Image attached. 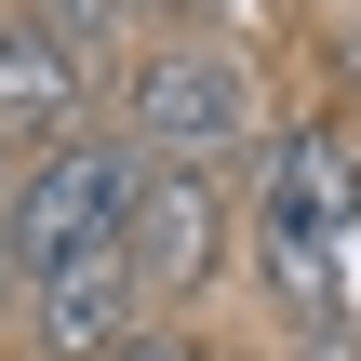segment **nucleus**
I'll return each mask as SVG.
<instances>
[{"mask_svg": "<svg viewBox=\"0 0 361 361\" xmlns=\"http://www.w3.org/2000/svg\"><path fill=\"white\" fill-rule=\"evenodd\" d=\"M228 228H241L228 174H147V188H134V228H121V255H134L147 308H188V295H214V268H228Z\"/></svg>", "mask_w": 361, "mask_h": 361, "instance_id": "7ed1b4c3", "label": "nucleus"}, {"mask_svg": "<svg viewBox=\"0 0 361 361\" xmlns=\"http://www.w3.org/2000/svg\"><path fill=\"white\" fill-rule=\"evenodd\" d=\"M134 188H147V161H134L121 134H67L54 161H27V174L0 188V295H40L54 268L107 255V241L134 228Z\"/></svg>", "mask_w": 361, "mask_h": 361, "instance_id": "f03ea898", "label": "nucleus"}, {"mask_svg": "<svg viewBox=\"0 0 361 361\" xmlns=\"http://www.w3.org/2000/svg\"><path fill=\"white\" fill-rule=\"evenodd\" d=\"M134 335H147V281H134L121 241L80 255V268H54V281L27 295V348H40V361H121Z\"/></svg>", "mask_w": 361, "mask_h": 361, "instance_id": "20e7f679", "label": "nucleus"}, {"mask_svg": "<svg viewBox=\"0 0 361 361\" xmlns=\"http://www.w3.org/2000/svg\"><path fill=\"white\" fill-rule=\"evenodd\" d=\"M335 80H348V94H361V13H348V27H335Z\"/></svg>", "mask_w": 361, "mask_h": 361, "instance_id": "9b49d317", "label": "nucleus"}, {"mask_svg": "<svg viewBox=\"0 0 361 361\" xmlns=\"http://www.w3.org/2000/svg\"><path fill=\"white\" fill-rule=\"evenodd\" d=\"M121 13H161L174 40H201V13H228V0H121Z\"/></svg>", "mask_w": 361, "mask_h": 361, "instance_id": "6e6552de", "label": "nucleus"}, {"mask_svg": "<svg viewBox=\"0 0 361 361\" xmlns=\"http://www.w3.org/2000/svg\"><path fill=\"white\" fill-rule=\"evenodd\" d=\"M13 13H27V27L67 54V67H94V80H107V54H121V27H134L121 0H13Z\"/></svg>", "mask_w": 361, "mask_h": 361, "instance_id": "0eeeda50", "label": "nucleus"}, {"mask_svg": "<svg viewBox=\"0 0 361 361\" xmlns=\"http://www.w3.org/2000/svg\"><path fill=\"white\" fill-rule=\"evenodd\" d=\"M107 134L147 161V174H228L255 134H268V80L255 54H228L214 27L201 40H147L107 67Z\"/></svg>", "mask_w": 361, "mask_h": 361, "instance_id": "f257e3e1", "label": "nucleus"}, {"mask_svg": "<svg viewBox=\"0 0 361 361\" xmlns=\"http://www.w3.org/2000/svg\"><path fill=\"white\" fill-rule=\"evenodd\" d=\"M281 361H361V348H348V322H335V335H295Z\"/></svg>", "mask_w": 361, "mask_h": 361, "instance_id": "9d476101", "label": "nucleus"}, {"mask_svg": "<svg viewBox=\"0 0 361 361\" xmlns=\"http://www.w3.org/2000/svg\"><path fill=\"white\" fill-rule=\"evenodd\" d=\"M121 361H214V348H201V335H134Z\"/></svg>", "mask_w": 361, "mask_h": 361, "instance_id": "1a4fd4ad", "label": "nucleus"}, {"mask_svg": "<svg viewBox=\"0 0 361 361\" xmlns=\"http://www.w3.org/2000/svg\"><path fill=\"white\" fill-rule=\"evenodd\" d=\"M255 228H308V241H361V147L335 121H281L268 174H255Z\"/></svg>", "mask_w": 361, "mask_h": 361, "instance_id": "39448f33", "label": "nucleus"}, {"mask_svg": "<svg viewBox=\"0 0 361 361\" xmlns=\"http://www.w3.org/2000/svg\"><path fill=\"white\" fill-rule=\"evenodd\" d=\"M67 134H94V67H67V54L0 0V147H13V161H54Z\"/></svg>", "mask_w": 361, "mask_h": 361, "instance_id": "423d86ee", "label": "nucleus"}]
</instances>
